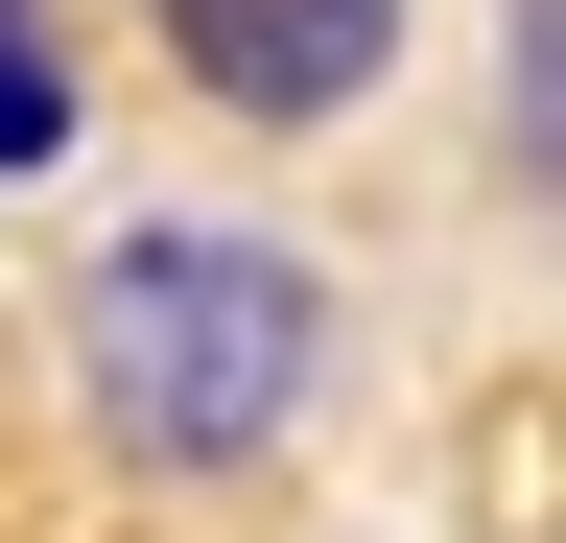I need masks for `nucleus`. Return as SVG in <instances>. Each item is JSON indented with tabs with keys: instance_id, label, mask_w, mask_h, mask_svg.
<instances>
[{
	"instance_id": "3",
	"label": "nucleus",
	"mask_w": 566,
	"mask_h": 543,
	"mask_svg": "<svg viewBox=\"0 0 566 543\" xmlns=\"http://www.w3.org/2000/svg\"><path fill=\"white\" fill-rule=\"evenodd\" d=\"M71 143V72H48V24H24V0H0V166H48Z\"/></svg>"
},
{
	"instance_id": "2",
	"label": "nucleus",
	"mask_w": 566,
	"mask_h": 543,
	"mask_svg": "<svg viewBox=\"0 0 566 543\" xmlns=\"http://www.w3.org/2000/svg\"><path fill=\"white\" fill-rule=\"evenodd\" d=\"M142 24H166V72L212 118H354L401 72V0H142Z\"/></svg>"
},
{
	"instance_id": "1",
	"label": "nucleus",
	"mask_w": 566,
	"mask_h": 543,
	"mask_svg": "<svg viewBox=\"0 0 566 543\" xmlns=\"http://www.w3.org/2000/svg\"><path fill=\"white\" fill-rule=\"evenodd\" d=\"M71 378H95V426L142 472H260L307 426V378H331V284L283 237L142 213V237H95V284H71Z\"/></svg>"
}]
</instances>
